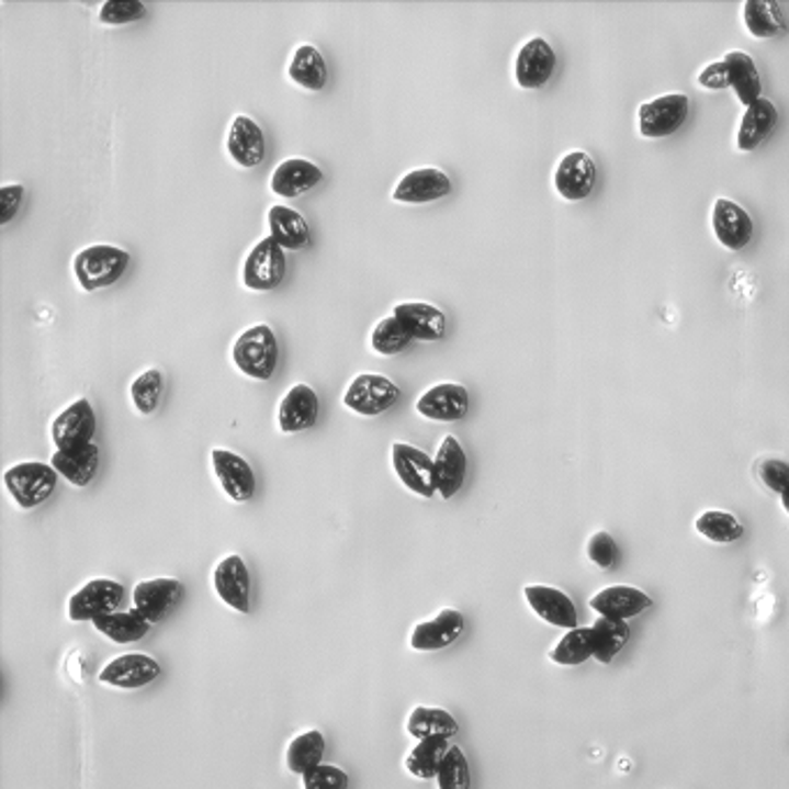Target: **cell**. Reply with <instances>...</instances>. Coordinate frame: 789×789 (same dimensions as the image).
Returning a JSON list of instances; mask_svg holds the SVG:
<instances>
[{
    "instance_id": "cell-1",
    "label": "cell",
    "mask_w": 789,
    "mask_h": 789,
    "mask_svg": "<svg viewBox=\"0 0 789 789\" xmlns=\"http://www.w3.org/2000/svg\"><path fill=\"white\" fill-rule=\"evenodd\" d=\"M127 267H131V252L110 244H95L81 248L72 260L75 279L83 292H98L104 288H112L123 279Z\"/></svg>"
},
{
    "instance_id": "cell-2",
    "label": "cell",
    "mask_w": 789,
    "mask_h": 789,
    "mask_svg": "<svg viewBox=\"0 0 789 789\" xmlns=\"http://www.w3.org/2000/svg\"><path fill=\"white\" fill-rule=\"evenodd\" d=\"M232 361L246 377L267 382L279 369V338L269 325H252L234 340Z\"/></svg>"
},
{
    "instance_id": "cell-3",
    "label": "cell",
    "mask_w": 789,
    "mask_h": 789,
    "mask_svg": "<svg viewBox=\"0 0 789 789\" xmlns=\"http://www.w3.org/2000/svg\"><path fill=\"white\" fill-rule=\"evenodd\" d=\"M58 477L60 475L54 471L52 463L24 461L8 467L3 473V484L10 498L21 509H33L52 498V494L56 492Z\"/></svg>"
},
{
    "instance_id": "cell-4",
    "label": "cell",
    "mask_w": 789,
    "mask_h": 789,
    "mask_svg": "<svg viewBox=\"0 0 789 789\" xmlns=\"http://www.w3.org/2000/svg\"><path fill=\"white\" fill-rule=\"evenodd\" d=\"M401 401V390L394 380L377 373H359L343 394V405L361 417H377L392 410Z\"/></svg>"
},
{
    "instance_id": "cell-5",
    "label": "cell",
    "mask_w": 789,
    "mask_h": 789,
    "mask_svg": "<svg viewBox=\"0 0 789 789\" xmlns=\"http://www.w3.org/2000/svg\"><path fill=\"white\" fill-rule=\"evenodd\" d=\"M285 271H288L285 250L271 237H264L246 255L241 281L244 288L250 292H271L283 283Z\"/></svg>"
},
{
    "instance_id": "cell-6",
    "label": "cell",
    "mask_w": 789,
    "mask_h": 789,
    "mask_svg": "<svg viewBox=\"0 0 789 789\" xmlns=\"http://www.w3.org/2000/svg\"><path fill=\"white\" fill-rule=\"evenodd\" d=\"M690 114L686 93H667L651 102L639 104V135L646 139H663L684 127Z\"/></svg>"
},
{
    "instance_id": "cell-7",
    "label": "cell",
    "mask_w": 789,
    "mask_h": 789,
    "mask_svg": "<svg viewBox=\"0 0 789 789\" xmlns=\"http://www.w3.org/2000/svg\"><path fill=\"white\" fill-rule=\"evenodd\" d=\"M95 429L98 419L91 401L77 398L54 417L49 436L56 450H75V447L91 444Z\"/></svg>"
},
{
    "instance_id": "cell-8",
    "label": "cell",
    "mask_w": 789,
    "mask_h": 789,
    "mask_svg": "<svg viewBox=\"0 0 789 789\" xmlns=\"http://www.w3.org/2000/svg\"><path fill=\"white\" fill-rule=\"evenodd\" d=\"M392 465L398 482L419 498H433L436 496V480H433V459L424 450L408 442H394L392 444Z\"/></svg>"
},
{
    "instance_id": "cell-9",
    "label": "cell",
    "mask_w": 789,
    "mask_h": 789,
    "mask_svg": "<svg viewBox=\"0 0 789 789\" xmlns=\"http://www.w3.org/2000/svg\"><path fill=\"white\" fill-rule=\"evenodd\" d=\"M123 597L125 590L119 582L91 579L68 600V616L70 621H95V618L116 613Z\"/></svg>"
},
{
    "instance_id": "cell-10",
    "label": "cell",
    "mask_w": 789,
    "mask_h": 789,
    "mask_svg": "<svg viewBox=\"0 0 789 789\" xmlns=\"http://www.w3.org/2000/svg\"><path fill=\"white\" fill-rule=\"evenodd\" d=\"M211 465L213 475L232 503H248L258 488L252 465L237 452L223 450V447H213L211 450Z\"/></svg>"
},
{
    "instance_id": "cell-11",
    "label": "cell",
    "mask_w": 789,
    "mask_h": 789,
    "mask_svg": "<svg viewBox=\"0 0 789 789\" xmlns=\"http://www.w3.org/2000/svg\"><path fill=\"white\" fill-rule=\"evenodd\" d=\"M452 193V179L438 167H417L401 177L392 200L398 204H431Z\"/></svg>"
},
{
    "instance_id": "cell-12",
    "label": "cell",
    "mask_w": 789,
    "mask_h": 789,
    "mask_svg": "<svg viewBox=\"0 0 789 789\" xmlns=\"http://www.w3.org/2000/svg\"><path fill=\"white\" fill-rule=\"evenodd\" d=\"M160 663L146 653H127L114 657L110 665L100 672V684L121 688V690H139L160 676Z\"/></svg>"
},
{
    "instance_id": "cell-13",
    "label": "cell",
    "mask_w": 789,
    "mask_h": 789,
    "mask_svg": "<svg viewBox=\"0 0 789 789\" xmlns=\"http://www.w3.org/2000/svg\"><path fill=\"white\" fill-rule=\"evenodd\" d=\"M227 154L244 169L260 167L267 158V139L260 123L248 114H237L227 131Z\"/></svg>"
},
{
    "instance_id": "cell-14",
    "label": "cell",
    "mask_w": 789,
    "mask_h": 789,
    "mask_svg": "<svg viewBox=\"0 0 789 789\" xmlns=\"http://www.w3.org/2000/svg\"><path fill=\"white\" fill-rule=\"evenodd\" d=\"M415 410L431 421H461L471 410V394L459 382H440L419 396Z\"/></svg>"
},
{
    "instance_id": "cell-15",
    "label": "cell",
    "mask_w": 789,
    "mask_h": 789,
    "mask_svg": "<svg viewBox=\"0 0 789 789\" xmlns=\"http://www.w3.org/2000/svg\"><path fill=\"white\" fill-rule=\"evenodd\" d=\"M181 584L172 577H160V579H144L133 590V602L135 611L144 618L146 623H160L169 616L179 600H181Z\"/></svg>"
},
{
    "instance_id": "cell-16",
    "label": "cell",
    "mask_w": 789,
    "mask_h": 789,
    "mask_svg": "<svg viewBox=\"0 0 789 789\" xmlns=\"http://www.w3.org/2000/svg\"><path fill=\"white\" fill-rule=\"evenodd\" d=\"M556 70V52L544 37H532L517 54L515 79L521 89H542Z\"/></svg>"
},
{
    "instance_id": "cell-17",
    "label": "cell",
    "mask_w": 789,
    "mask_h": 789,
    "mask_svg": "<svg viewBox=\"0 0 789 789\" xmlns=\"http://www.w3.org/2000/svg\"><path fill=\"white\" fill-rule=\"evenodd\" d=\"M711 223H713L715 239L728 250H743L753 241L755 225L751 213L732 200L718 198L713 202Z\"/></svg>"
},
{
    "instance_id": "cell-18",
    "label": "cell",
    "mask_w": 789,
    "mask_h": 789,
    "mask_svg": "<svg viewBox=\"0 0 789 789\" xmlns=\"http://www.w3.org/2000/svg\"><path fill=\"white\" fill-rule=\"evenodd\" d=\"M597 179V167L586 151H572L567 154L553 172V185L563 200L582 202L586 200Z\"/></svg>"
},
{
    "instance_id": "cell-19",
    "label": "cell",
    "mask_w": 789,
    "mask_h": 789,
    "mask_svg": "<svg viewBox=\"0 0 789 789\" xmlns=\"http://www.w3.org/2000/svg\"><path fill=\"white\" fill-rule=\"evenodd\" d=\"M323 179H325L323 167L315 165L313 160L288 158L273 169L269 185L273 195H279L283 200H296L311 193L315 185L323 183Z\"/></svg>"
},
{
    "instance_id": "cell-20",
    "label": "cell",
    "mask_w": 789,
    "mask_h": 789,
    "mask_svg": "<svg viewBox=\"0 0 789 789\" xmlns=\"http://www.w3.org/2000/svg\"><path fill=\"white\" fill-rule=\"evenodd\" d=\"M467 473V457L463 452V444L457 436H444L438 444V452L433 459V480H436V494L442 500L454 498L465 482Z\"/></svg>"
},
{
    "instance_id": "cell-21",
    "label": "cell",
    "mask_w": 789,
    "mask_h": 789,
    "mask_svg": "<svg viewBox=\"0 0 789 789\" xmlns=\"http://www.w3.org/2000/svg\"><path fill=\"white\" fill-rule=\"evenodd\" d=\"M213 588L221 600L234 611H250V572L241 556L232 553L213 570Z\"/></svg>"
},
{
    "instance_id": "cell-22",
    "label": "cell",
    "mask_w": 789,
    "mask_h": 789,
    "mask_svg": "<svg viewBox=\"0 0 789 789\" xmlns=\"http://www.w3.org/2000/svg\"><path fill=\"white\" fill-rule=\"evenodd\" d=\"M319 415V398L306 382H296L288 390L279 405V429L283 433H302L315 426Z\"/></svg>"
},
{
    "instance_id": "cell-23",
    "label": "cell",
    "mask_w": 789,
    "mask_h": 789,
    "mask_svg": "<svg viewBox=\"0 0 789 789\" xmlns=\"http://www.w3.org/2000/svg\"><path fill=\"white\" fill-rule=\"evenodd\" d=\"M465 621L457 609H442L431 621H421L410 634V646L421 653H433L452 646L463 634Z\"/></svg>"
},
{
    "instance_id": "cell-24",
    "label": "cell",
    "mask_w": 789,
    "mask_h": 789,
    "mask_svg": "<svg viewBox=\"0 0 789 789\" xmlns=\"http://www.w3.org/2000/svg\"><path fill=\"white\" fill-rule=\"evenodd\" d=\"M523 595L530 609L536 611L542 621L565 630L579 628L577 607H574L570 595H565L563 590L551 586H526Z\"/></svg>"
},
{
    "instance_id": "cell-25",
    "label": "cell",
    "mask_w": 789,
    "mask_h": 789,
    "mask_svg": "<svg viewBox=\"0 0 789 789\" xmlns=\"http://www.w3.org/2000/svg\"><path fill=\"white\" fill-rule=\"evenodd\" d=\"M392 315L401 319V325L410 331L413 338L424 340V343H436L447 334V317L444 313L426 302H405L396 304Z\"/></svg>"
},
{
    "instance_id": "cell-26",
    "label": "cell",
    "mask_w": 789,
    "mask_h": 789,
    "mask_svg": "<svg viewBox=\"0 0 789 789\" xmlns=\"http://www.w3.org/2000/svg\"><path fill=\"white\" fill-rule=\"evenodd\" d=\"M54 471L77 488L89 486L100 467V447L95 442L75 447V450H56L52 454Z\"/></svg>"
},
{
    "instance_id": "cell-27",
    "label": "cell",
    "mask_w": 789,
    "mask_h": 789,
    "mask_svg": "<svg viewBox=\"0 0 789 789\" xmlns=\"http://www.w3.org/2000/svg\"><path fill=\"white\" fill-rule=\"evenodd\" d=\"M653 605L651 597L630 586H611L597 595H593L590 607L602 618H613V621H628L632 616H639Z\"/></svg>"
},
{
    "instance_id": "cell-28",
    "label": "cell",
    "mask_w": 789,
    "mask_h": 789,
    "mask_svg": "<svg viewBox=\"0 0 789 789\" xmlns=\"http://www.w3.org/2000/svg\"><path fill=\"white\" fill-rule=\"evenodd\" d=\"M269 237L283 250H304L311 244V227L296 208L273 204L267 211Z\"/></svg>"
},
{
    "instance_id": "cell-29",
    "label": "cell",
    "mask_w": 789,
    "mask_h": 789,
    "mask_svg": "<svg viewBox=\"0 0 789 789\" xmlns=\"http://www.w3.org/2000/svg\"><path fill=\"white\" fill-rule=\"evenodd\" d=\"M776 125H778V110L769 98H762L755 104H751L739 125V135H736L739 151L745 154L755 151V148L776 131Z\"/></svg>"
},
{
    "instance_id": "cell-30",
    "label": "cell",
    "mask_w": 789,
    "mask_h": 789,
    "mask_svg": "<svg viewBox=\"0 0 789 789\" xmlns=\"http://www.w3.org/2000/svg\"><path fill=\"white\" fill-rule=\"evenodd\" d=\"M288 77L296 87H302L311 93H319L329 81L327 60L315 45H298L290 58Z\"/></svg>"
},
{
    "instance_id": "cell-31",
    "label": "cell",
    "mask_w": 789,
    "mask_h": 789,
    "mask_svg": "<svg viewBox=\"0 0 789 789\" xmlns=\"http://www.w3.org/2000/svg\"><path fill=\"white\" fill-rule=\"evenodd\" d=\"M724 63L730 68V87L736 93L739 102L748 110L751 104H755L757 100H762V77L759 70L755 66V60L751 54L745 52H728L724 54Z\"/></svg>"
},
{
    "instance_id": "cell-32",
    "label": "cell",
    "mask_w": 789,
    "mask_h": 789,
    "mask_svg": "<svg viewBox=\"0 0 789 789\" xmlns=\"http://www.w3.org/2000/svg\"><path fill=\"white\" fill-rule=\"evenodd\" d=\"M450 748H452V743L444 736L424 739L415 745L413 753L405 757V769H408V774L419 780L438 778L440 766H442L447 753H450Z\"/></svg>"
},
{
    "instance_id": "cell-33",
    "label": "cell",
    "mask_w": 789,
    "mask_h": 789,
    "mask_svg": "<svg viewBox=\"0 0 789 789\" xmlns=\"http://www.w3.org/2000/svg\"><path fill=\"white\" fill-rule=\"evenodd\" d=\"M743 24L757 40L774 37L787 31L785 16L776 0H745L743 3Z\"/></svg>"
},
{
    "instance_id": "cell-34",
    "label": "cell",
    "mask_w": 789,
    "mask_h": 789,
    "mask_svg": "<svg viewBox=\"0 0 789 789\" xmlns=\"http://www.w3.org/2000/svg\"><path fill=\"white\" fill-rule=\"evenodd\" d=\"M457 732H459V722L454 720V715L438 707H417L408 718V734L415 736L417 741L433 739V736L454 739Z\"/></svg>"
},
{
    "instance_id": "cell-35",
    "label": "cell",
    "mask_w": 789,
    "mask_h": 789,
    "mask_svg": "<svg viewBox=\"0 0 789 789\" xmlns=\"http://www.w3.org/2000/svg\"><path fill=\"white\" fill-rule=\"evenodd\" d=\"M93 628L100 634H104L106 639H112L114 644H133L146 636L151 623H146L144 618L133 609V611H116L110 616L95 618Z\"/></svg>"
},
{
    "instance_id": "cell-36",
    "label": "cell",
    "mask_w": 789,
    "mask_h": 789,
    "mask_svg": "<svg viewBox=\"0 0 789 789\" xmlns=\"http://www.w3.org/2000/svg\"><path fill=\"white\" fill-rule=\"evenodd\" d=\"M323 757H325V736L317 730L304 732L292 739L285 753L288 769L296 776H306L311 769H315V766L323 764Z\"/></svg>"
},
{
    "instance_id": "cell-37",
    "label": "cell",
    "mask_w": 789,
    "mask_h": 789,
    "mask_svg": "<svg viewBox=\"0 0 789 789\" xmlns=\"http://www.w3.org/2000/svg\"><path fill=\"white\" fill-rule=\"evenodd\" d=\"M593 634H595V660L602 665H609L611 660L616 657V653L621 651L628 639H630V625L625 621H613V618H597L593 625Z\"/></svg>"
},
{
    "instance_id": "cell-38",
    "label": "cell",
    "mask_w": 789,
    "mask_h": 789,
    "mask_svg": "<svg viewBox=\"0 0 789 789\" xmlns=\"http://www.w3.org/2000/svg\"><path fill=\"white\" fill-rule=\"evenodd\" d=\"M593 655H595L593 628H574V630H570L551 651L553 663L563 665V667L582 665Z\"/></svg>"
},
{
    "instance_id": "cell-39",
    "label": "cell",
    "mask_w": 789,
    "mask_h": 789,
    "mask_svg": "<svg viewBox=\"0 0 789 789\" xmlns=\"http://www.w3.org/2000/svg\"><path fill=\"white\" fill-rule=\"evenodd\" d=\"M695 528L701 538L718 544H732L743 538L741 521L734 515H730V511H720V509L703 511V515L697 517Z\"/></svg>"
},
{
    "instance_id": "cell-40",
    "label": "cell",
    "mask_w": 789,
    "mask_h": 789,
    "mask_svg": "<svg viewBox=\"0 0 789 789\" xmlns=\"http://www.w3.org/2000/svg\"><path fill=\"white\" fill-rule=\"evenodd\" d=\"M165 392V375L160 369L142 371L131 385V398L139 415H154Z\"/></svg>"
},
{
    "instance_id": "cell-41",
    "label": "cell",
    "mask_w": 789,
    "mask_h": 789,
    "mask_svg": "<svg viewBox=\"0 0 789 789\" xmlns=\"http://www.w3.org/2000/svg\"><path fill=\"white\" fill-rule=\"evenodd\" d=\"M410 331L401 325L396 315L382 317L371 334V348L382 357H394L410 346Z\"/></svg>"
},
{
    "instance_id": "cell-42",
    "label": "cell",
    "mask_w": 789,
    "mask_h": 789,
    "mask_svg": "<svg viewBox=\"0 0 789 789\" xmlns=\"http://www.w3.org/2000/svg\"><path fill=\"white\" fill-rule=\"evenodd\" d=\"M436 780L438 789H471V766H467V757L457 745L447 753Z\"/></svg>"
},
{
    "instance_id": "cell-43",
    "label": "cell",
    "mask_w": 789,
    "mask_h": 789,
    "mask_svg": "<svg viewBox=\"0 0 789 789\" xmlns=\"http://www.w3.org/2000/svg\"><path fill=\"white\" fill-rule=\"evenodd\" d=\"M146 16V5L142 0H104L98 10L100 24L104 26H125Z\"/></svg>"
},
{
    "instance_id": "cell-44",
    "label": "cell",
    "mask_w": 789,
    "mask_h": 789,
    "mask_svg": "<svg viewBox=\"0 0 789 789\" xmlns=\"http://www.w3.org/2000/svg\"><path fill=\"white\" fill-rule=\"evenodd\" d=\"M302 780H304V789H348L350 785L348 774L334 764L315 766V769L302 776Z\"/></svg>"
},
{
    "instance_id": "cell-45",
    "label": "cell",
    "mask_w": 789,
    "mask_h": 789,
    "mask_svg": "<svg viewBox=\"0 0 789 789\" xmlns=\"http://www.w3.org/2000/svg\"><path fill=\"white\" fill-rule=\"evenodd\" d=\"M588 559L600 570H611L618 563V559H621V549H618L616 540L609 536V532L600 530L595 532L588 542Z\"/></svg>"
},
{
    "instance_id": "cell-46",
    "label": "cell",
    "mask_w": 789,
    "mask_h": 789,
    "mask_svg": "<svg viewBox=\"0 0 789 789\" xmlns=\"http://www.w3.org/2000/svg\"><path fill=\"white\" fill-rule=\"evenodd\" d=\"M757 475L766 488L782 496L789 488V463L780 459H764L757 467Z\"/></svg>"
},
{
    "instance_id": "cell-47",
    "label": "cell",
    "mask_w": 789,
    "mask_h": 789,
    "mask_svg": "<svg viewBox=\"0 0 789 789\" xmlns=\"http://www.w3.org/2000/svg\"><path fill=\"white\" fill-rule=\"evenodd\" d=\"M24 195L26 190L21 183H5L0 188V225L12 223L21 208V202H24Z\"/></svg>"
},
{
    "instance_id": "cell-48",
    "label": "cell",
    "mask_w": 789,
    "mask_h": 789,
    "mask_svg": "<svg viewBox=\"0 0 789 789\" xmlns=\"http://www.w3.org/2000/svg\"><path fill=\"white\" fill-rule=\"evenodd\" d=\"M697 81H699L701 89H709V91L730 89V68H728V63H724V58L718 60V63H709V66L699 72Z\"/></svg>"
},
{
    "instance_id": "cell-49",
    "label": "cell",
    "mask_w": 789,
    "mask_h": 789,
    "mask_svg": "<svg viewBox=\"0 0 789 789\" xmlns=\"http://www.w3.org/2000/svg\"><path fill=\"white\" fill-rule=\"evenodd\" d=\"M780 503H782V509H785L787 515H789V488H787V492L780 496Z\"/></svg>"
}]
</instances>
